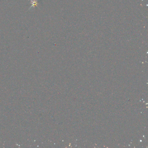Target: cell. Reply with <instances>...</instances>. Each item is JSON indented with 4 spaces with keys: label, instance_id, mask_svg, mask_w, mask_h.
I'll return each instance as SVG.
<instances>
[{
    "label": "cell",
    "instance_id": "1",
    "mask_svg": "<svg viewBox=\"0 0 148 148\" xmlns=\"http://www.w3.org/2000/svg\"><path fill=\"white\" fill-rule=\"evenodd\" d=\"M30 1H31V4H32V6H31V8H29V10H30L31 8H32V7H37L38 5V2L37 0H30Z\"/></svg>",
    "mask_w": 148,
    "mask_h": 148
}]
</instances>
